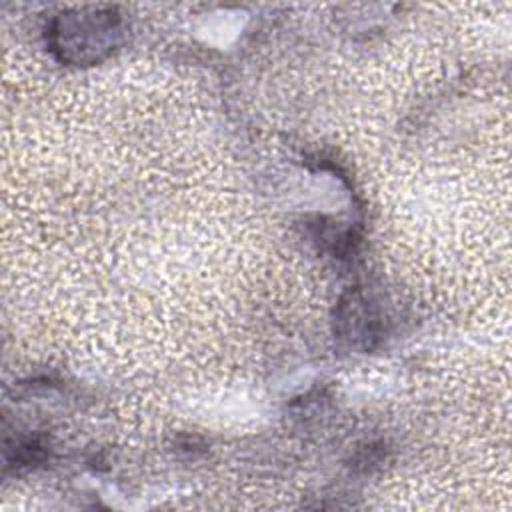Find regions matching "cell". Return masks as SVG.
I'll list each match as a JSON object with an SVG mask.
<instances>
[{
  "label": "cell",
  "instance_id": "1",
  "mask_svg": "<svg viewBox=\"0 0 512 512\" xmlns=\"http://www.w3.org/2000/svg\"><path fill=\"white\" fill-rule=\"evenodd\" d=\"M120 38L114 10L84 8L60 14L48 28L50 50L68 64H94L108 56Z\"/></svg>",
  "mask_w": 512,
  "mask_h": 512
}]
</instances>
